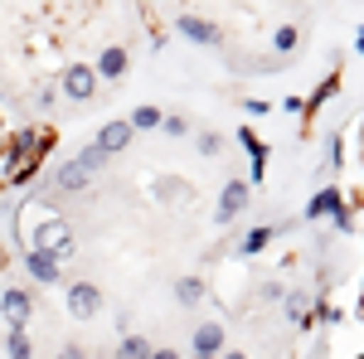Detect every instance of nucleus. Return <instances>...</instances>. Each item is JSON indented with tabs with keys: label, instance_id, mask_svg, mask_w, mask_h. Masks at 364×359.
<instances>
[{
	"label": "nucleus",
	"instance_id": "obj_1",
	"mask_svg": "<svg viewBox=\"0 0 364 359\" xmlns=\"http://www.w3.org/2000/svg\"><path fill=\"white\" fill-rule=\"evenodd\" d=\"M20 223L29 228V248L54 252L58 262H63V257H73V228L58 219L49 204H29V209H20Z\"/></svg>",
	"mask_w": 364,
	"mask_h": 359
},
{
	"label": "nucleus",
	"instance_id": "obj_2",
	"mask_svg": "<svg viewBox=\"0 0 364 359\" xmlns=\"http://www.w3.org/2000/svg\"><path fill=\"white\" fill-rule=\"evenodd\" d=\"M58 92H63L68 102H92V92H97L92 63H68V68L58 73Z\"/></svg>",
	"mask_w": 364,
	"mask_h": 359
},
{
	"label": "nucleus",
	"instance_id": "obj_3",
	"mask_svg": "<svg viewBox=\"0 0 364 359\" xmlns=\"http://www.w3.org/2000/svg\"><path fill=\"white\" fill-rule=\"evenodd\" d=\"M63 311H68L73 321H92V316L102 311V286H97V282H73V286L63 291Z\"/></svg>",
	"mask_w": 364,
	"mask_h": 359
},
{
	"label": "nucleus",
	"instance_id": "obj_4",
	"mask_svg": "<svg viewBox=\"0 0 364 359\" xmlns=\"http://www.w3.org/2000/svg\"><path fill=\"white\" fill-rule=\"evenodd\" d=\"M0 316L10 321V331H25L29 316H34V296L20 291V286H5V291H0Z\"/></svg>",
	"mask_w": 364,
	"mask_h": 359
},
{
	"label": "nucleus",
	"instance_id": "obj_5",
	"mask_svg": "<svg viewBox=\"0 0 364 359\" xmlns=\"http://www.w3.org/2000/svg\"><path fill=\"white\" fill-rule=\"evenodd\" d=\"M92 170H83L78 161H63V166H54V175H49V185H54L58 194H87L92 190Z\"/></svg>",
	"mask_w": 364,
	"mask_h": 359
},
{
	"label": "nucleus",
	"instance_id": "obj_6",
	"mask_svg": "<svg viewBox=\"0 0 364 359\" xmlns=\"http://www.w3.org/2000/svg\"><path fill=\"white\" fill-rule=\"evenodd\" d=\"M175 34L190 39V44H204V49H219V44H224V29L199 20V15H180V20H175Z\"/></svg>",
	"mask_w": 364,
	"mask_h": 359
},
{
	"label": "nucleus",
	"instance_id": "obj_7",
	"mask_svg": "<svg viewBox=\"0 0 364 359\" xmlns=\"http://www.w3.org/2000/svg\"><path fill=\"white\" fill-rule=\"evenodd\" d=\"M25 272H29V282H39V286H54V282H63V262H58L54 252L25 248Z\"/></svg>",
	"mask_w": 364,
	"mask_h": 359
},
{
	"label": "nucleus",
	"instance_id": "obj_8",
	"mask_svg": "<svg viewBox=\"0 0 364 359\" xmlns=\"http://www.w3.org/2000/svg\"><path fill=\"white\" fill-rule=\"evenodd\" d=\"M224 326H219V321H204V326H199L195 335H190V355L195 359H219L224 355Z\"/></svg>",
	"mask_w": 364,
	"mask_h": 359
},
{
	"label": "nucleus",
	"instance_id": "obj_9",
	"mask_svg": "<svg viewBox=\"0 0 364 359\" xmlns=\"http://www.w3.org/2000/svg\"><path fill=\"white\" fill-rule=\"evenodd\" d=\"M248 199H252V185H248V180H228L224 194H219V223H233L243 209H248Z\"/></svg>",
	"mask_w": 364,
	"mask_h": 359
},
{
	"label": "nucleus",
	"instance_id": "obj_10",
	"mask_svg": "<svg viewBox=\"0 0 364 359\" xmlns=\"http://www.w3.org/2000/svg\"><path fill=\"white\" fill-rule=\"evenodd\" d=\"M127 68H132V49H122V44H107V49L97 54V63H92V73L107 78V83L127 78Z\"/></svg>",
	"mask_w": 364,
	"mask_h": 359
},
{
	"label": "nucleus",
	"instance_id": "obj_11",
	"mask_svg": "<svg viewBox=\"0 0 364 359\" xmlns=\"http://www.w3.org/2000/svg\"><path fill=\"white\" fill-rule=\"evenodd\" d=\"M132 136H136V132H132V127L117 117V122H102V127H97L92 146H97L102 156H117V151H127V146H132Z\"/></svg>",
	"mask_w": 364,
	"mask_h": 359
},
{
	"label": "nucleus",
	"instance_id": "obj_12",
	"mask_svg": "<svg viewBox=\"0 0 364 359\" xmlns=\"http://www.w3.org/2000/svg\"><path fill=\"white\" fill-rule=\"evenodd\" d=\"M238 141L248 146V175H252V185H262V175H267V146L252 136V127H238Z\"/></svg>",
	"mask_w": 364,
	"mask_h": 359
},
{
	"label": "nucleus",
	"instance_id": "obj_13",
	"mask_svg": "<svg viewBox=\"0 0 364 359\" xmlns=\"http://www.w3.org/2000/svg\"><path fill=\"white\" fill-rule=\"evenodd\" d=\"M340 209H345V194H340V190H321V194L306 204V219H311V223H316V219H336Z\"/></svg>",
	"mask_w": 364,
	"mask_h": 359
},
{
	"label": "nucleus",
	"instance_id": "obj_14",
	"mask_svg": "<svg viewBox=\"0 0 364 359\" xmlns=\"http://www.w3.org/2000/svg\"><path fill=\"white\" fill-rule=\"evenodd\" d=\"M161 122H166V112L156 107V102H141V107H132V117H127L132 132H161Z\"/></svg>",
	"mask_w": 364,
	"mask_h": 359
},
{
	"label": "nucleus",
	"instance_id": "obj_15",
	"mask_svg": "<svg viewBox=\"0 0 364 359\" xmlns=\"http://www.w3.org/2000/svg\"><path fill=\"white\" fill-rule=\"evenodd\" d=\"M151 350H156V345H151L146 335H122L117 350H112V359H151Z\"/></svg>",
	"mask_w": 364,
	"mask_h": 359
},
{
	"label": "nucleus",
	"instance_id": "obj_16",
	"mask_svg": "<svg viewBox=\"0 0 364 359\" xmlns=\"http://www.w3.org/2000/svg\"><path fill=\"white\" fill-rule=\"evenodd\" d=\"M204 291H209V286H204L199 277H180V282H175V301H180V306H199V301H204Z\"/></svg>",
	"mask_w": 364,
	"mask_h": 359
},
{
	"label": "nucleus",
	"instance_id": "obj_17",
	"mask_svg": "<svg viewBox=\"0 0 364 359\" xmlns=\"http://www.w3.org/2000/svg\"><path fill=\"white\" fill-rule=\"evenodd\" d=\"M272 238H277V228H248V233H243V243H238V252H243V257H252V252L267 248Z\"/></svg>",
	"mask_w": 364,
	"mask_h": 359
},
{
	"label": "nucleus",
	"instance_id": "obj_18",
	"mask_svg": "<svg viewBox=\"0 0 364 359\" xmlns=\"http://www.w3.org/2000/svg\"><path fill=\"white\" fill-rule=\"evenodd\" d=\"M5 355L10 359H34V340H29V331H10L5 335Z\"/></svg>",
	"mask_w": 364,
	"mask_h": 359
},
{
	"label": "nucleus",
	"instance_id": "obj_19",
	"mask_svg": "<svg viewBox=\"0 0 364 359\" xmlns=\"http://www.w3.org/2000/svg\"><path fill=\"white\" fill-rule=\"evenodd\" d=\"M336 92H340V73H331V78H326V83H321V87H316V92H311V97H306V112L326 107V102H331Z\"/></svg>",
	"mask_w": 364,
	"mask_h": 359
},
{
	"label": "nucleus",
	"instance_id": "obj_20",
	"mask_svg": "<svg viewBox=\"0 0 364 359\" xmlns=\"http://www.w3.org/2000/svg\"><path fill=\"white\" fill-rule=\"evenodd\" d=\"M296 44H301V29H296V25H277V34H272V49H277V54H291Z\"/></svg>",
	"mask_w": 364,
	"mask_h": 359
},
{
	"label": "nucleus",
	"instance_id": "obj_21",
	"mask_svg": "<svg viewBox=\"0 0 364 359\" xmlns=\"http://www.w3.org/2000/svg\"><path fill=\"white\" fill-rule=\"evenodd\" d=\"M73 161H78V166H83V170H92V175H97V170L107 166V156H102V151H97L92 141H87V146H83V151H78V156H73Z\"/></svg>",
	"mask_w": 364,
	"mask_h": 359
},
{
	"label": "nucleus",
	"instance_id": "obj_22",
	"mask_svg": "<svg viewBox=\"0 0 364 359\" xmlns=\"http://www.w3.org/2000/svg\"><path fill=\"white\" fill-rule=\"evenodd\" d=\"M156 194H161V199H185L190 185H185V180H175V175H166V180H156Z\"/></svg>",
	"mask_w": 364,
	"mask_h": 359
},
{
	"label": "nucleus",
	"instance_id": "obj_23",
	"mask_svg": "<svg viewBox=\"0 0 364 359\" xmlns=\"http://www.w3.org/2000/svg\"><path fill=\"white\" fill-rule=\"evenodd\" d=\"M161 132H166V136H190V117H180V112H166V122H161Z\"/></svg>",
	"mask_w": 364,
	"mask_h": 359
},
{
	"label": "nucleus",
	"instance_id": "obj_24",
	"mask_svg": "<svg viewBox=\"0 0 364 359\" xmlns=\"http://www.w3.org/2000/svg\"><path fill=\"white\" fill-rule=\"evenodd\" d=\"M195 146H199V156H219V151H224V136H219V132H199Z\"/></svg>",
	"mask_w": 364,
	"mask_h": 359
},
{
	"label": "nucleus",
	"instance_id": "obj_25",
	"mask_svg": "<svg viewBox=\"0 0 364 359\" xmlns=\"http://www.w3.org/2000/svg\"><path fill=\"white\" fill-rule=\"evenodd\" d=\"M316 316H321L326 326H336V321L345 316V311H340V306H331V301H321V306H316Z\"/></svg>",
	"mask_w": 364,
	"mask_h": 359
},
{
	"label": "nucleus",
	"instance_id": "obj_26",
	"mask_svg": "<svg viewBox=\"0 0 364 359\" xmlns=\"http://www.w3.org/2000/svg\"><path fill=\"white\" fill-rule=\"evenodd\" d=\"M282 296H287V286H282V282H267V286H262V301H282Z\"/></svg>",
	"mask_w": 364,
	"mask_h": 359
},
{
	"label": "nucleus",
	"instance_id": "obj_27",
	"mask_svg": "<svg viewBox=\"0 0 364 359\" xmlns=\"http://www.w3.org/2000/svg\"><path fill=\"white\" fill-rule=\"evenodd\" d=\"M58 359H87V350H83V345H73V340H68V345L58 350Z\"/></svg>",
	"mask_w": 364,
	"mask_h": 359
},
{
	"label": "nucleus",
	"instance_id": "obj_28",
	"mask_svg": "<svg viewBox=\"0 0 364 359\" xmlns=\"http://www.w3.org/2000/svg\"><path fill=\"white\" fill-rule=\"evenodd\" d=\"M151 359H180V350H175V345H156V350H151Z\"/></svg>",
	"mask_w": 364,
	"mask_h": 359
},
{
	"label": "nucleus",
	"instance_id": "obj_29",
	"mask_svg": "<svg viewBox=\"0 0 364 359\" xmlns=\"http://www.w3.org/2000/svg\"><path fill=\"white\" fill-rule=\"evenodd\" d=\"M219 359H248V355H243V350H224Z\"/></svg>",
	"mask_w": 364,
	"mask_h": 359
},
{
	"label": "nucleus",
	"instance_id": "obj_30",
	"mask_svg": "<svg viewBox=\"0 0 364 359\" xmlns=\"http://www.w3.org/2000/svg\"><path fill=\"white\" fill-rule=\"evenodd\" d=\"M355 54H364V25H360V39H355Z\"/></svg>",
	"mask_w": 364,
	"mask_h": 359
},
{
	"label": "nucleus",
	"instance_id": "obj_31",
	"mask_svg": "<svg viewBox=\"0 0 364 359\" xmlns=\"http://www.w3.org/2000/svg\"><path fill=\"white\" fill-rule=\"evenodd\" d=\"M5 146H10V136H5V127H0V156H5Z\"/></svg>",
	"mask_w": 364,
	"mask_h": 359
},
{
	"label": "nucleus",
	"instance_id": "obj_32",
	"mask_svg": "<svg viewBox=\"0 0 364 359\" xmlns=\"http://www.w3.org/2000/svg\"><path fill=\"white\" fill-rule=\"evenodd\" d=\"M190 359H195V355H190Z\"/></svg>",
	"mask_w": 364,
	"mask_h": 359
}]
</instances>
